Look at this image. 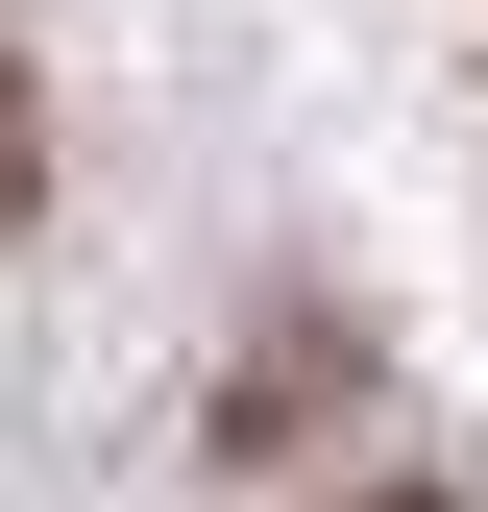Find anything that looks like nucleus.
Here are the masks:
<instances>
[{"instance_id": "obj_1", "label": "nucleus", "mask_w": 488, "mask_h": 512, "mask_svg": "<svg viewBox=\"0 0 488 512\" xmlns=\"http://www.w3.org/2000/svg\"><path fill=\"white\" fill-rule=\"evenodd\" d=\"M25 196H49V122H25V49H0V244H25Z\"/></svg>"}, {"instance_id": "obj_2", "label": "nucleus", "mask_w": 488, "mask_h": 512, "mask_svg": "<svg viewBox=\"0 0 488 512\" xmlns=\"http://www.w3.org/2000/svg\"><path fill=\"white\" fill-rule=\"evenodd\" d=\"M366 512H464V488H366Z\"/></svg>"}]
</instances>
